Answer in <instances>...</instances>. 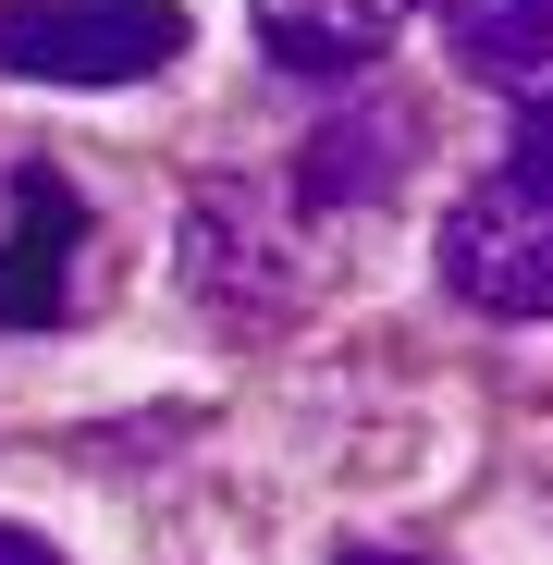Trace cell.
Wrapping results in <instances>:
<instances>
[{"label":"cell","mask_w":553,"mask_h":565,"mask_svg":"<svg viewBox=\"0 0 553 565\" xmlns=\"http://www.w3.org/2000/svg\"><path fill=\"white\" fill-rule=\"evenodd\" d=\"M184 50V13L160 0H0V74L25 86H136Z\"/></svg>","instance_id":"1"},{"label":"cell","mask_w":553,"mask_h":565,"mask_svg":"<svg viewBox=\"0 0 553 565\" xmlns=\"http://www.w3.org/2000/svg\"><path fill=\"white\" fill-rule=\"evenodd\" d=\"M443 282H455L468 308H492V320H541V308H553V198H529L517 172L480 184V198H455V222H443Z\"/></svg>","instance_id":"2"},{"label":"cell","mask_w":553,"mask_h":565,"mask_svg":"<svg viewBox=\"0 0 553 565\" xmlns=\"http://www.w3.org/2000/svg\"><path fill=\"white\" fill-rule=\"evenodd\" d=\"M74 246H86V198H74L62 172H13V234H0V320H13V332L62 320Z\"/></svg>","instance_id":"3"},{"label":"cell","mask_w":553,"mask_h":565,"mask_svg":"<svg viewBox=\"0 0 553 565\" xmlns=\"http://www.w3.org/2000/svg\"><path fill=\"white\" fill-rule=\"evenodd\" d=\"M406 13H418V0H246L258 50L284 62V74H369V62L394 50Z\"/></svg>","instance_id":"4"},{"label":"cell","mask_w":553,"mask_h":565,"mask_svg":"<svg viewBox=\"0 0 553 565\" xmlns=\"http://www.w3.org/2000/svg\"><path fill=\"white\" fill-rule=\"evenodd\" d=\"M443 38L468 74H541L553 62V0H443Z\"/></svg>","instance_id":"5"},{"label":"cell","mask_w":553,"mask_h":565,"mask_svg":"<svg viewBox=\"0 0 553 565\" xmlns=\"http://www.w3.org/2000/svg\"><path fill=\"white\" fill-rule=\"evenodd\" d=\"M406 172V111H369V124H332L320 160H308V198H382Z\"/></svg>","instance_id":"6"},{"label":"cell","mask_w":553,"mask_h":565,"mask_svg":"<svg viewBox=\"0 0 553 565\" xmlns=\"http://www.w3.org/2000/svg\"><path fill=\"white\" fill-rule=\"evenodd\" d=\"M517 184L553 198V99H529V124H517Z\"/></svg>","instance_id":"7"},{"label":"cell","mask_w":553,"mask_h":565,"mask_svg":"<svg viewBox=\"0 0 553 565\" xmlns=\"http://www.w3.org/2000/svg\"><path fill=\"white\" fill-rule=\"evenodd\" d=\"M0 565H62L50 541H25V529H0Z\"/></svg>","instance_id":"8"},{"label":"cell","mask_w":553,"mask_h":565,"mask_svg":"<svg viewBox=\"0 0 553 565\" xmlns=\"http://www.w3.org/2000/svg\"><path fill=\"white\" fill-rule=\"evenodd\" d=\"M344 565H418V553H344Z\"/></svg>","instance_id":"9"}]
</instances>
